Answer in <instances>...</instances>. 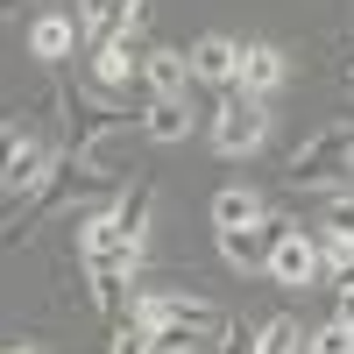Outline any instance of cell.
Listing matches in <instances>:
<instances>
[{
	"label": "cell",
	"instance_id": "cell-13",
	"mask_svg": "<svg viewBox=\"0 0 354 354\" xmlns=\"http://www.w3.org/2000/svg\"><path fill=\"white\" fill-rule=\"evenodd\" d=\"M93 305L106 312V319H128L135 305H128V270H93Z\"/></svg>",
	"mask_w": 354,
	"mask_h": 354
},
{
	"label": "cell",
	"instance_id": "cell-14",
	"mask_svg": "<svg viewBox=\"0 0 354 354\" xmlns=\"http://www.w3.org/2000/svg\"><path fill=\"white\" fill-rule=\"evenodd\" d=\"M262 220V198L255 192H220L213 198V227H255Z\"/></svg>",
	"mask_w": 354,
	"mask_h": 354
},
{
	"label": "cell",
	"instance_id": "cell-25",
	"mask_svg": "<svg viewBox=\"0 0 354 354\" xmlns=\"http://www.w3.org/2000/svg\"><path fill=\"white\" fill-rule=\"evenodd\" d=\"M347 85H354V64H347Z\"/></svg>",
	"mask_w": 354,
	"mask_h": 354
},
{
	"label": "cell",
	"instance_id": "cell-8",
	"mask_svg": "<svg viewBox=\"0 0 354 354\" xmlns=\"http://www.w3.org/2000/svg\"><path fill=\"white\" fill-rule=\"evenodd\" d=\"M78 21H85V36H93V43H113V36H128V28L142 21V0H85Z\"/></svg>",
	"mask_w": 354,
	"mask_h": 354
},
{
	"label": "cell",
	"instance_id": "cell-22",
	"mask_svg": "<svg viewBox=\"0 0 354 354\" xmlns=\"http://www.w3.org/2000/svg\"><path fill=\"white\" fill-rule=\"evenodd\" d=\"M21 142H28V135H21L15 121H0V177H8V163H15V149H21Z\"/></svg>",
	"mask_w": 354,
	"mask_h": 354
},
{
	"label": "cell",
	"instance_id": "cell-9",
	"mask_svg": "<svg viewBox=\"0 0 354 354\" xmlns=\"http://www.w3.org/2000/svg\"><path fill=\"white\" fill-rule=\"evenodd\" d=\"M234 85H241V93H255V100H270L277 85H283V50L248 43V50H241V78H234Z\"/></svg>",
	"mask_w": 354,
	"mask_h": 354
},
{
	"label": "cell",
	"instance_id": "cell-2",
	"mask_svg": "<svg viewBox=\"0 0 354 354\" xmlns=\"http://www.w3.org/2000/svg\"><path fill=\"white\" fill-rule=\"evenodd\" d=\"M354 170V128H319L312 142H298V156H290V185H340V177Z\"/></svg>",
	"mask_w": 354,
	"mask_h": 354
},
{
	"label": "cell",
	"instance_id": "cell-16",
	"mask_svg": "<svg viewBox=\"0 0 354 354\" xmlns=\"http://www.w3.org/2000/svg\"><path fill=\"white\" fill-rule=\"evenodd\" d=\"M149 213H156V185H135L121 205H113V220H121L128 234H135V241H142V234H149Z\"/></svg>",
	"mask_w": 354,
	"mask_h": 354
},
{
	"label": "cell",
	"instance_id": "cell-3",
	"mask_svg": "<svg viewBox=\"0 0 354 354\" xmlns=\"http://www.w3.org/2000/svg\"><path fill=\"white\" fill-rule=\"evenodd\" d=\"M142 43H128V36H113V43H93V64H85V85H93L100 100H113L121 106L135 85H142ZM142 93H149V85H142Z\"/></svg>",
	"mask_w": 354,
	"mask_h": 354
},
{
	"label": "cell",
	"instance_id": "cell-1",
	"mask_svg": "<svg viewBox=\"0 0 354 354\" xmlns=\"http://www.w3.org/2000/svg\"><path fill=\"white\" fill-rule=\"evenodd\" d=\"M135 319L149 326L156 354H192V347H205V340L227 333V312H220V305H205V298H163V290H156V298H142Z\"/></svg>",
	"mask_w": 354,
	"mask_h": 354
},
{
	"label": "cell",
	"instance_id": "cell-17",
	"mask_svg": "<svg viewBox=\"0 0 354 354\" xmlns=\"http://www.w3.org/2000/svg\"><path fill=\"white\" fill-rule=\"evenodd\" d=\"M312 333H298V319H270V326H262V354H298Z\"/></svg>",
	"mask_w": 354,
	"mask_h": 354
},
{
	"label": "cell",
	"instance_id": "cell-23",
	"mask_svg": "<svg viewBox=\"0 0 354 354\" xmlns=\"http://www.w3.org/2000/svg\"><path fill=\"white\" fill-rule=\"evenodd\" d=\"M340 319H347V326H354V298H340Z\"/></svg>",
	"mask_w": 354,
	"mask_h": 354
},
{
	"label": "cell",
	"instance_id": "cell-4",
	"mask_svg": "<svg viewBox=\"0 0 354 354\" xmlns=\"http://www.w3.org/2000/svg\"><path fill=\"white\" fill-rule=\"evenodd\" d=\"M262 135H270V113H262L255 93H241V85H227V100L213 113V142H220V156H248L262 149Z\"/></svg>",
	"mask_w": 354,
	"mask_h": 354
},
{
	"label": "cell",
	"instance_id": "cell-15",
	"mask_svg": "<svg viewBox=\"0 0 354 354\" xmlns=\"http://www.w3.org/2000/svg\"><path fill=\"white\" fill-rule=\"evenodd\" d=\"M28 50H36V57H50V64H57V57L71 50V21H64V15H43L36 28H28Z\"/></svg>",
	"mask_w": 354,
	"mask_h": 354
},
{
	"label": "cell",
	"instance_id": "cell-10",
	"mask_svg": "<svg viewBox=\"0 0 354 354\" xmlns=\"http://www.w3.org/2000/svg\"><path fill=\"white\" fill-rule=\"evenodd\" d=\"M43 185H50V142L28 135L15 149V163H8V177H0V192H43Z\"/></svg>",
	"mask_w": 354,
	"mask_h": 354
},
{
	"label": "cell",
	"instance_id": "cell-24",
	"mask_svg": "<svg viewBox=\"0 0 354 354\" xmlns=\"http://www.w3.org/2000/svg\"><path fill=\"white\" fill-rule=\"evenodd\" d=\"M8 354H36V347H8Z\"/></svg>",
	"mask_w": 354,
	"mask_h": 354
},
{
	"label": "cell",
	"instance_id": "cell-18",
	"mask_svg": "<svg viewBox=\"0 0 354 354\" xmlns=\"http://www.w3.org/2000/svg\"><path fill=\"white\" fill-rule=\"evenodd\" d=\"M113 354H156V340H149V326L128 312V319H113Z\"/></svg>",
	"mask_w": 354,
	"mask_h": 354
},
{
	"label": "cell",
	"instance_id": "cell-11",
	"mask_svg": "<svg viewBox=\"0 0 354 354\" xmlns=\"http://www.w3.org/2000/svg\"><path fill=\"white\" fill-rule=\"evenodd\" d=\"M142 128H149V142H185V135H192V106H185V93H156L149 113H142Z\"/></svg>",
	"mask_w": 354,
	"mask_h": 354
},
{
	"label": "cell",
	"instance_id": "cell-12",
	"mask_svg": "<svg viewBox=\"0 0 354 354\" xmlns=\"http://www.w3.org/2000/svg\"><path fill=\"white\" fill-rule=\"evenodd\" d=\"M142 85H149V100L156 93H185L192 85V57L185 50H149L142 57Z\"/></svg>",
	"mask_w": 354,
	"mask_h": 354
},
{
	"label": "cell",
	"instance_id": "cell-6",
	"mask_svg": "<svg viewBox=\"0 0 354 354\" xmlns=\"http://www.w3.org/2000/svg\"><path fill=\"white\" fill-rule=\"evenodd\" d=\"M319 270H326V234H290L283 248H270V283L305 290Z\"/></svg>",
	"mask_w": 354,
	"mask_h": 354
},
{
	"label": "cell",
	"instance_id": "cell-20",
	"mask_svg": "<svg viewBox=\"0 0 354 354\" xmlns=\"http://www.w3.org/2000/svg\"><path fill=\"white\" fill-rule=\"evenodd\" d=\"M312 354H354V326L347 319H326V326L312 333Z\"/></svg>",
	"mask_w": 354,
	"mask_h": 354
},
{
	"label": "cell",
	"instance_id": "cell-19",
	"mask_svg": "<svg viewBox=\"0 0 354 354\" xmlns=\"http://www.w3.org/2000/svg\"><path fill=\"white\" fill-rule=\"evenodd\" d=\"M319 234H326V241H354V198H326V213H319Z\"/></svg>",
	"mask_w": 354,
	"mask_h": 354
},
{
	"label": "cell",
	"instance_id": "cell-5",
	"mask_svg": "<svg viewBox=\"0 0 354 354\" xmlns=\"http://www.w3.org/2000/svg\"><path fill=\"white\" fill-rule=\"evenodd\" d=\"M135 255H142V241H135L113 213H93V220H85V270H135Z\"/></svg>",
	"mask_w": 354,
	"mask_h": 354
},
{
	"label": "cell",
	"instance_id": "cell-21",
	"mask_svg": "<svg viewBox=\"0 0 354 354\" xmlns=\"http://www.w3.org/2000/svg\"><path fill=\"white\" fill-rule=\"evenodd\" d=\"M220 354H262V326H227L220 333Z\"/></svg>",
	"mask_w": 354,
	"mask_h": 354
},
{
	"label": "cell",
	"instance_id": "cell-7",
	"mask_svg": "<svg viewBox=\"0 0 354 354\" xmlns=\"http://www.w3.org/2000/svg\"><path fill=\"white\" fill-rule=\"evenodd\" d=\"M185 57H192V78L198 85H220V93H227V85L241 78V43H227V36H198Z\"/></svg>",
	"mask_w": 354,
	"mask_h": 354
}]
</instances>
